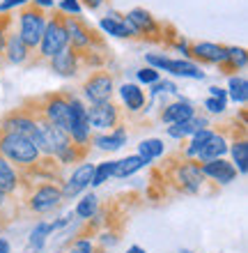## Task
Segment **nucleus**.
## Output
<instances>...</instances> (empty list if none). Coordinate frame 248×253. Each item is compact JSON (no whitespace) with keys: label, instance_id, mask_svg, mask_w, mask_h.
Wrapping results in <instances>:
<instances>
[{"label":"nucleus","instance_id":"ddd939ff","mask_svg":"<svg viewBox=\"0 0 248 253\" xmlns=\"http://www.w3.org/2000/svg\"><path fill=\"white\" fill-rule=\"evenodd\" d=\"M0 129L9 133H19V136H26L35 143V136H37V120L30 111H26L23 106H16L12 111H7L2 118H0Z\"/></svg>","mask_w":248,"mask_h":253},{"label":"nucleus","instance_id":"37998d69","mask_svg":"<svg viewBox=\"0 0 248 253\" xmlns=\"http://www.w3.org/2000/svg\"><path fill=\"white\" fill-rule=\"evenodd\" d=\"M78 2H81V7H87L90 12H97V9H99L106 0H78Z\"/></svg>","mask_w":248,"mask_h":253},{"label":"nucleus","instance_id":"a878e982","mask_svg":"<svg viewBox=\"0 0 248 253\" xmlns=\"http://www.w3.org/2000/svg\"><path fill=\"white\" fill-rule=\"evenodd\" d=\"M248 65V53L246 48L242 46H228V55H225V60L218 65V72L223 76H232L237 72H244Z\"/></svg>","mask_w":248,"mask_h":253},{"label":"nucleus","instance_id":"09e8293b","mask_svg":"<svg viewBox=\"0 0 248 253\" xmlns=\"http://www.w3.org/2000/svg\"><path fill=\"white\" fill-rule=\"evenodd\" d=\"M181 253H193V251H188V249H181Z\"/></svg>","mask_w":248,"mask_h":253},{"label":"nucleus","instance_id":"5701e85b","mask_svg":"<svg viewBox=\"0 0 248 253\" xmlns=\"http://www.w3.org/2000/svg\"><path fill=\"white\" fill-rule=\"evenodd\" d=\"M198 113L193 108V104L188 99H179V101H175V104H166L161 111V122H166V125H175V122H186L191 120L193 115Z\"/></svg>","mask_w":248,"mask_h":253},{"label":"nucleus","instance_id":"bb28decb","mask_svg":"<svg viewBox=\"0 0 248 253\" xmlns=\"http://www.w3.org/2000/svg\"><path fill=\"white\" fill-rule=\"evenodd\" d=\"M168 74H173V76H181V79H193V81H202L205 76H207V74L200 69V65H195V62L186 60V58H181V60H173V58H170Z\"/></svg>","mask_w":248,"mask_h":253},{"label":"nucleus","instance_id":"de8ad7c7","mask_svg":"<svg viewBox=\"0 0 248 253\" xmlns=\"http://www.w3.org/2000/svg\"><path fill=\"white\" fill-rule=\"evenodd\" d=\"M127 253H145V249H142V247H136V244H134V247L127 249Z\"/></svg>","mask_w":248,"mask_h":253},{"label":"nucleus","instance_id":"cd10ccee","mask_svg":"<svg viewBox=\"0 0 248 253\" xmlns=\"http://www.w3.org/2000/svg\"><path fill=\"white\" fill-rule=\"evenodd\" d=\"M87 154H90V145H78V143L71 140L55 159L60 161L62 166H71V164H83L87 159Z\"/></svg>","mask_w":248,"mask_h":253},{"label":"nucleus","instance_id":"4be33fe9","mask_svg":"<svg viewBox=\"0 0 248 253\" xmlns=\"http://www.w3.org/2000/svg\"><path fill=\"white\" fill-rule=\"evenodd\" d=\"M127 140H129V131H127V126L122 125V126L110 129L108 133H94L92 138H90V143H94L104 152H115L122 145H127Z\"/></svg>","mask_w":248,"mask_h":253},{"label":"nucleus","instance_id":"c85d7f7f","mask_svg":"<svg viewBox=\"0 0 248 253\" xmlns=\"http://www.w3.org/2000/svg\"><path fill=\"white\" fill-rule=\"evenodd\" d=\"M228 97L235 104H242V106H246V101H248V81H246V76L244 74H232L230 76V81H228Z\"/></svg>","mask_w":248,"mask_h":253},{"label":"nucleus","instance_id":"49530a36","mask_svg":"<svg viewBox=\"0 0 248 253\" xmlns=\"http://www.w3.org/2000/svg\"><path fill=\"white\" fill-rule=\"evenodd\" d=\"M0 253H9V242L5 237H0Z\"/></svg>","mask_w":248,"mask_h":253},{"label":"nucleus","instance_id":"aec40b11","mask_svg":"<svg viewBox=\"0 0 248 253\" xmlns=\"http://www.w3.org/2000/svg\"><path fill=\"white\" fill-rule=\"evenodd\" d=\"M228 147H230V140L225 138V133H221L218 129H214V133L209 136L202 147L195 152V161H209V159H221L228 154Z\"/></svg>","mask_w":248,"mask_h":253},{"label":"nucleus","instance_id":"6ab92c4d","mask_svg":"<svg viewBox=\"0 0 248 253\" xmlns=\"http://www.w3.org/2000/svg\"><path fill=\"white\" fill-rule=\"evenodd\" d=\"M209 120L205 113H195L191 120L186 122H175V125H168L166 126V136L173 140H186L188 136H193L195 131H200V129H209Z\"/></svg>","mask_w":248,"mask_h":253},{"label":"nucleus","instance_id":"b1692460","mask_svg":"<svg viewBox=\"0 0 248 253\" xmlns=\"http://www.w3.org/2000/svg\"><path fill=\"white\" fill-rule=\"evenodd\" d=\"M120 97H122V104L127 108V113L136 115L141 113L145 104H147V97L145 92L141 90V85H136V83H122L120 85Z\"/></svg>","mask_w":248,"mask_h":253},{"label":"nucleus","instance_id":"393cba45","mask_svg":"<svg viewBox=\"0 0 248 253\" xmlns=\"http://www.w3.org/2000/svg\"><path fill=\"white\" fill-rule=\"evenodd\" d=\"M21 189V175L19 168L12 166L5 157H0V191L7 196H19Z\"/></svg>","mask_w":248,"mask_h":253},{"label":"nucleus","instance_id":"58836bf2","mask_svg":"<svg viewBox=\"0 0 248 253\" xmlns=\"http://www.w3.org/2000/svg\"><path fill=\"white\" fill-rule=\"evenodd\" d=\"M205 108H207V113H212V115H223L225 113V108H228V99L207 97V99H205Z\"/></svg>","mask_w":248,"mask_h":253},{"label":"nucleus","instance_id":"c756f323","mask_svg":"<svg viewBox=\"0 0 248 253\" xmlns=\"http://www.w3.org/2000/svg\"><path fill=\"white\" fill-rule=\"evenodd\" d=\"M163 152H166V145H163L161 138H145L138 143V157L145 161V166L152 164L154 159H159V157H163Z\"/></svg>","mask_w":248,"mask_h":253},{"label":"nucleus","instance_id":"9d476101","mask_svg":"<svg viewBox=\"0 0 248 253\" xmlns=\"http://www.w3.org/2000/svg\"><path fill=\"white\" fill-rule=\"evenodd\" d=\"M87 113V125L99 129V131H110L115 126H122L127 115L117 104L113 101H104V104H90V108H85Z\"/></svg>","mask_w":248,"mask_h":253},{"label":"nucleus","instance_id":"423d86ee","mask_svg":"<svg viewBox=\"0 0 248 253\" xmlns=\"http://www.w3.org/2000/svg\"><path fill=\"white\" fill-rule=\"evenodd\" d=\"M37 120V136H35V147L39 150V154H48V157H58L65 147L71 143L69 133L60 129L58 125L48 122L46 118L37 111H30Z\"/></svg>","mask_w":248,"mask_h":253},{"label":"nucleus","instance_id":"a211bd4d","mask_svg":"<svg viewBox=\"0 0 248 253\" xmlns=\"http://www.w3.org/2000/svg\"><path fill=\"white\" fill-rule=\"evenodd\" d=\"M46 67L53 74L62 76V79H74V76H78V72H81L78 53H76L74 48H69V46L65 48V51H60L58 55H53V58L46 62Z\"/></svg>","mask_w":248,"mask_h":253},{"label":"nucleus","instance_id":"412c9836","mask_svg":"<svg viewBox=\"0 0 248 253\" xmlns=\"http://www.w3.org/2000/svg\"><path fill=\"white\" fill-rule=\"evenodd\" d=\"M33 58V51L21 42V37L16 33H9L7 37V44H5V53H2V60L7 65H16V67H26Z\"/></svg>","mask_w":248,"mask_h":253},{"label":"nucleus","instance_id":"a18cd8bd","mask_svg":"<svg viewBox=\"0 0 248 253\" xmlns=\"http://www.w3.org/2000/svg\"><path fill=\"white\" fill-rule=\"evenodd\" d=\"M35 5L44 7V9H53V0H33Z\"/></svg>","mask_w":248,"mask_h":253},{"label":"nucleus","instance_id":"2f4dec72","mask_svg":"<svg viewBox=\"0 0 248 253\" xmlns=\"http://www.w3.org/2000/svg\"><path fill=\"white\" fill-rule=\"evenodd\" d=\"M141 168H145V161L138 157V154H131V157H124V159L115 161V170H113V177H131L134 173H138Z\"/></svg>","mask_w":248,"mask_h":253},{"label":"nucleus","instance_id":"e433bc0d","mask_svg":"<svg viewBox=\"0 0 248 253\" xmlns=\"http://www.w3.org/2000/svg\"><path fill=\"white\" fill-rule=\"evenodd\" d=\"M12 26H14V16L9 12H0V65H2V53H5V44H7V37L12 33Z\"/></svg>","mask_w":248,"mask_h":253},{"label":"nucleus","instance_id":"c9c22d12","mask_svg":"<svg viewBox=\"0 0 248 253\" xmlns=\"http://www.w3.org/2000/svg\"><path fill=\"white\" fill-rule=\"evenodd\" d=\"M113 170H115V161H101L94 166V175H92V187H101L104 182H108V177H113Z\"/></svg>","mask_w":248,"mask_h":253},{"label":"nucleus","instance_id":"39448f33","mask_svg":"<svg viewBox=\"0 0 248 253\" xmlns=\"http://www.w3.org/2000/svg\"><path fill=\"white\" fill-rule=\"evenodd\" d=\"M65 26H67L69 35V48L74 51H90V48H108L104 35H99V30L94 26H90L81 14L78 16H69L65 14Z\"/></svg>","mask_w":248,"mask_h":253},{"label":"nucleus","instance_id":"6e6552de","mask_svg":"<svg viewBox=\"0 0 248 253\" xmlns=\"http://www.w3.org/2000/svg\"><path fill=\"white\" fill-rule=\"evenodd\" d=\"M21 182H51V184H58L60 187L65 182V166L55 157H48V154H39L33 164L19 168Z\"/></svg>","mask_w":248,"mask_h":253},{"label":"nucleus","instance_id":"79ce46f5","mask_svg":"<svg viewBox=\"0 0 248 253\" xmlns=\"http://www.w3.org/2000/svg\"><path fill=\"white\" fill-rule=\"evenodd\" d=\"M26 2H30V0H2L0 2V12H9L14 7H23Z\"/></svg>","mask_w":248,"mask_h":253},{"label":"nucleus","instance_id":"f8f14e48","mask_svg":"<svg viewBox=\"0 0 248 253\" xmlns=\"http://www.w3.org/2000/svg\"><path fill=\"white\" fill-rule=\"evenodd\" d=\"M90 129L92 126L87 125L85 104L74 92H69V138L78 145H90V138H92Z\"/></svg>","mask_w":248,"mask_h":253},{"label":"nucleus","instance_id":"f704fd0d","mask_svg":"<svg viewBox=\"0 0 248 253\" xmlns=\"http://www.w3.org/2000/svg\"><path fill=\"white\" fill-rule=\"evenodd\" d=\"M65 247L71 249L74 253H104V249L94 244L92 237H74V240H67Z\"/></svg>","mask_w":248,"mask_h":253},{"label":"nucleus","instance_id":"0eeeda50","mask_svg":"<svg viewBox=\"0 0 248 253\" xmlns=\"http://www.w3.org/2000/svg\"><path fill=\"white\" fill-rule=\"evenodd\" d=\"M0 157H5L12 166L23 168L39 157V150H37L33 140L26 138V136L9 133V131H2V129H0Z\"/></svg>","mask_w":248,"mask_h":253},{"label":"nucleus","instance_id":"4c0bfd02","mask_svg":"<svg viewBox=\"0 0 248 253\" xmlns=\"http://www.w3.org/2000/svg\"><path fill=\"white\" fill-rule=\"evenodd\" d=\"M136 79L141 81V83H145V85H152V83H156V81L161 79V74L156 72L154 67H141L136 72Z\"/></svg>","mask_w":248,"mask_h":253},{"label":"nucleus","instance_id":"4468645a","mask_svg":"<svg viewBox=\"0 0 248 253\" xmlns=\"http://www.w3.org/2000/svg\"><path fill=\"white\" fill-rule=\"evenodd\" d=\"M228 55V46L225 44H214V42H198L191 44L188 48V60L200 62V65H214L218 67Z\"/></svg>","mask_w":248,"mask_h":253},{"label":"nucleus","instance_id":"20e7f679","mask_svg":"<svg viewBox=\"0 0 248 253\" xmlns=\"http://www.w3.org/2000/svg\"><path fill=\"white\" fill-rule=\"evenodd\" d=\"M46 19L48 12L44 7L35 5L33 0L19 9V33L16 35L30 51H37V46H39V40L44 35V28H46Z\"/></svg>","mask_w":248,"mask_h":253},{"label":"nucleus","instance_id":"7ed1b4c3","mask_svg":"<svg viewBox=\"0 0 248 253\" xmlns=\"http://www.w3.org/2000/svg\"><path fill=\"white\" fill-rule=\"evenodd\" d=\"M67 46H69V35H67V26H65V12L53 7L46 19V28H44V35L39 40V46H37V51L33 53V58H30V62L26 67L46 65L53 55H58Z\"/></svg>","mask_w":248,"mask_h":253},{"label":"nucleus","instance_id":"8fccbe9b","mask_svg":"<svg viewBox=\"0 0 248 253\" xmlns=\"http://www.w3.org/2000/svg\"><path fill=\"white\" fill-rule=\"evenodd\" d=\"M58 253H65V251H58ZM71 253H74V251H71Z\"/></svg>","mask_w":248,"mask_h":253},{"label":"nucleus","instance_id":"1a4fd4ad","mask_svg":"<svg viewBox=\"0 0 248 253\" xmlns=\"http://www.w3.org/2000/svg\"><path fill=\"white\" fill-rule=\"evenodd\" d=\"M83 97L90 104H104V101H113L115 94V74L108 69H94L85 81H83Z\"/></svg>","mask_w":248,"mask_h":253},{"label":"nucleus","instance_id":"ea45409f","mask_svg":"<svg viewBox=\"0 0 248 253\" xmlns=\"http://www.w3.org/2000/svg\"><path fill=\"white\" fill-rule=\"evenodd\" d=\"M177 90L179 87L175 85L173 81H156V83H152V97H159V94H163V92H170V94H177Z\"/></svg>","mask_w":248,"mask_h":253},{"label":"nucleus","instance_id":"7c9ffc66","mask_svg":"<svg viewBox=\"0 0 248 253\" xmlns=\"http://www.w3.org/2000/svg\"><path fill=\"white\" fill-rule=\"evenodd\" d=\"M230 152H232V159L237 164V173L246 175L248 173V138H235L230 140Z\"/></svg>","mask_w":248,"mask_h":253},{"label":"nucleus","instance_id":"dca6fc26","mask_svg":"<svg viewBox=\"0 0 248 253\" xmlns=\"http://www.w3.org/2000/svg\"><path fill=\"white\" fill-rule=\"evenodd\" d=\"M92 175H94V164H85L83 161L81 166L76 168L74 173L65 177V182L60 184V191H62V198H74L78 196L81 191H85L90 187V182H92Z\"/></svg>","mask_w":248,"mask_h":253},{"label":"nucleus","instance_id":"473e14b6","mask_svg":"<svg viewBox=\"0 0 248 253\" xmlns=\"http://www.w3.org/2000/svg\"><path fill=\"white\" fill-rule=\"evenodd\" d=\"M99 205L101 203H99V196H97V193H85V196L78 200V205L74 207V214L76 216H81L83 221H87L99 212Z\"/></svg>","mask_w":248,"mask_h":253},{"label":"nucleus","instance_id":"a19ab883","mask_svg":"<svg viewBox=\"0 0 248 253\" xmlns=\"http://www.w3.org/2000/svg\"><path fill=\"white\" fill-rule=\"evenodd\" d=\"M58 9H60V12H65V14H69V16H71V14H76V16H78V14L83 12V7H81V2H78V0H62Z\"/></svg>","mask_w":248,"mask_h":253},{"label":"nucleus","instance_id":"f257e3e1","mask_svg":"<svg viewBox=\"0 0 248 253\" xmlns=\"http://www.w3.org/2000/svg\"><path fill=\"white\" fill-rule=\"evenodd\" d=\"M156 175H161V196L166 191L170 193H181V196H200L207 191V177L202 175L200 164L191 157L177 150V152L168 154L163 164L154 170Z\"/></svg>","mask_w":248,"mask_h":253},{"label":"nucleus","instance_id":"c03bdc74","mask_svg":"<svg viewBox=\"0 0 248 253\" xmlns=\"http://www.w3.org/2000/svg\"><path fill=\"white\" fill-rule=\"evenodd\" d=\"M209 97H216V99H228V92L218 85H212L209 87Z\"/></svg>","mask_w":248,"mask_h":253},{"label":"nucleus","instance_id":"2eb2a0df","mask_svg":"<svg viewBox=\"0 0 248 253\" xmlns=\"http://www.w3.org/2000/svg\"><path fill=\"white\" fill-rule=\"evenodd\" d=\"M200 164V170L202 175L207 177V180H212L214 184H230V182L237 180V168L235 164H230V161H225L221 157V159H209V161H198Z\"/></svg>","mask_w":248,"mask_h":253},{"label":"nucleus","instance_id":"f3484780","mask_svg":"<svg viewBox=\"0 0 248 253\" xmlns=\"http://www.w3.org/2000/svg\"><path fill=\"white\" fill-rule=\"evenodd\" d=\"M99 28L106 35H113V37H120V40H136V42H141L138 33L134 30V26L129 23L127 14L108 12L106 16L99 21Z\"/></svg>","mask_w":248,"mask_h":253},{"label":"nucleus","instance_id":"72a5a7b5","mask_svg":"<svg viewBox=\"0 0 248 253\" xmlns=\"http://www.w3.org/2000/svg\"><path fill=\"white\" fill-rule=\"evenodd\" d=\"M51 235V226H48L46 221H39V223H35L33 233H30V249L35 253H39L46 244V237Z\"/></svg>","mask_w":248,"mask_h":253},{"label":"nucleus","instance_id":"9b49d317","mask_svg":"<svg viewBox=\"0 0 248 253\" xmlns=\"http://www.w3.org/2000/svg\"><path fill=\"white\" fill-rule=\"evenodd\" d=\"M129 23L134 26V30L138 33L141 42H152V44H163V23L156 21L147 9L142 7H134L127 14Z\"/></svg>","mask_w":248,"mask_h":253},{"label":"nucleus","instance_id":"f03ea898","mask_svg":"<svg viewBox=\"0 0 248 253\" xmlns=\"http://www.w3.org/2000/svg\"><path fill=\"white\" fill-rule=\"evenodd\" d=\"M16 198H19L21 214H30V216L51 214L65 203L60 187L51 184V182H37V184L35 182H21Z\"/></svg>","mask_w":248,"mask_h":253}]
</instances>
